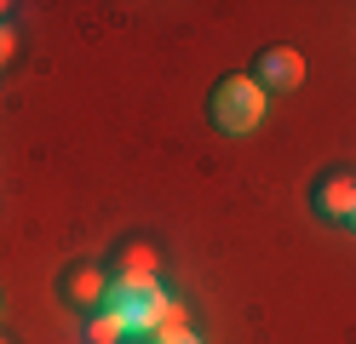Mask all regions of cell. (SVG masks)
Wrapping results in <instances>:
<instances>
[{
    "instance_id": "cell-3",
    "label": "cell",
    "mask_w": 356,
    "mask_h": 344,
    "mask_svg": "<svg viewBox=\"0 0 356 344\" xmlns=\"http://www.w3.org/2000/svg\"><path fill=\"white\" fill-rule=\"evenodd\" d=\"M248 75L259 81L264 98H287V92H299V86H305V58L293 52V46H264V52L253 58Z\"/></svg>"
},
{
    "instance_id": "cell-9",
    "label": "cell",
    "mask_w": 356,
    "mask_h": 344,
    "mask_svg": "<svg viewBox=\"0 0 356 344\" xmlns=\"http://www.w3.org/2000/svg\"><path fill=\"white\" fill-rule=\"evenodd\" d=\"M0 344H6V338H0Z\"/></svg>"
},
{
    "instance_id": "cell-7",
    "label": "cell",
    "mask_w": 356,
    "mask_h": 344,
    "mask_svg": "<svg viewBox=\"0 0 356 344\" xmlns=\"http://www.w3.org/2000/svg\"><path fill=\"white\" fill-rule=\"evenodd\" d=\"M0 12H6V6H0ZM6 58H12V29L0 23V63H6Z\"/></svg>"
},
{
    "instance_id": "cell-6",
    "label": "cell",
    "mask_w": 356,
    "mask_h": 344,
    "mask_svg": "<svg viewBox=\"0 0 356 344\" xmlns=\"http://www.w3.org/2000/svg\"><path fill=\"white\" fill-rule=\"evenodd\" d=\"M144 344H202V338H195L190 327H161V333H155V338H144Z\"/></svg>"
},
{
    "instance_id": "cell-2",
    "label": "cell",
    "mask_w": 356,
    "mask_h": 344,
    "mask_svg": "<svg viewBox=\"0 0 356 344\" xmlns=\"http://www.w3.org/2000/svg\"><path fill=\"white\" fill-rule=\"evenodd\" d=\"M264 109H270V98L259 92L253 75H218L213 92H207V121L213 132H225V138H248L264 126Z\"/></svg>"
},
{
    "instance_id": "cell-1",
    "label": "cell",
    "mask_w": 356,
    "mask_h": 344,
    "mask_svg": "<svg viewBox=\"0 0 356 344\" xmlns=\"http://www.w3.org/2000/svg\"><path fill=\"white\" fill-rule=\"evenodd\" d=\"M104 316H115V327L144 344L161 327H184V310L167 298V287L155 275H109V298H104Z\"/></svg>"
},
{
    "instance_id": "cell-4",
    "label": "cell",
    "mask_w": 356,
    "mask_h": 344,
    "mask_svg": "<svg viewBox=\"0 0 356 344\" xmlns=\"http://www.w3.org/2000/svg\"><path fill=\"white\" fill-rule=\"evenodd\" d=\"M350 206H356V172H327L310 183V213H316L322 224L345 229L350 224Z\"/></svg>"
},
{
    "instance_id": "cell-8",
    "label": "cell",
    "mask_w": 356,
    "mask_h": 344,
    "mask_svg": "<svg viewBox=\"0 0 356 344\" xmlns=\"http://www.w3.org/2000/svg\"><path fill=\"white\" fill-rule=\"evenodd\" d=\"M345 229H350V236H356V206H350V224H345Z\"/></svg>"
},
{
    "instance_id": "cell-5",
    "label": "cell",
    "mask_w": 356,
    "mask_h": 344,
    "mask_svg": "<svg viewBox=\"0 0 356 344\" xmlns=\"http://www.w3.org/2000/svg\"><path fill=\"white\" fill-rule=\"evenodd\" d=\"M104 298H109V275L98 264H75L70 275H63V304L81 310V316H98L104 310Z\"/></svg>"
}]
</instances>
